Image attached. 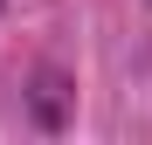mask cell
I'll use <instances>...</instances> for the list:
<instances>
[{
	"instance_id": "6da1fadb",
	"label": "cell",
	"mask_w": 152,
	"mask_h": 145,
	"mask_svg": "<svg viewBox=\"0 0 152 145\" xmlns=\"http://www.w3.org/2000/svg\"><path fill=\"white\" fill-rule=\"evenodd\" d=\"M69 83H62V69H35V90H28V117H35V131H62L69 125Z\"/></svg>"
},
{
	"instance_id": "7a4b0ae2",
	"label": "cell",
	"mask_w": 152,
	"mask_h": 145,
	"mask_svg": "<svg viewBox=\"0 0 152 145\" xmlns=\"http://www.w3.org/2000/svg\"><path fill=\"white\" fill-rule=\"evenodd\" d=\"M0 7H7V0H0Z\"/></svg>"
},
{
	"instance_id": "3957f363",
	"label": "cell",
	"mask_w": 152,
	"mask_h": 145,
	"mask_svg": "<svg viewBox=\"0 0 152 145\" xmlns=\"http://www.w3.org/2000/svg\"><path fill=\"white\" fill-rule=\"evenodd\" d=\"M145 7H152V0H145Z\"/></svg>"
}]
</instances>
